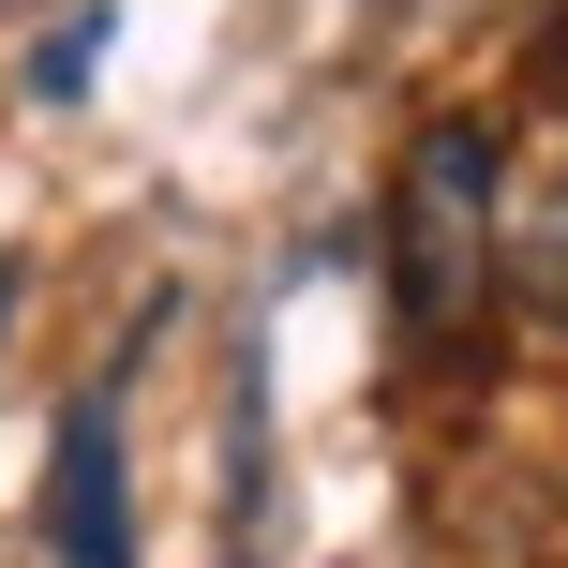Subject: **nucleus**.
<instances>
[{
    "label": "nucleus",
    "mask_w": 568,
    "mask_h": 568,
    "mask_svg": "<svg viewBox=\"0 0 568 568\" xmlns=\"http://www.w3.org/2000/svg\"><path fill=\"white\" fill-rule=\"evenodd\" d=\"M509 284V150L494 120H419L389 180V300H404V344L419 359H464Z\"/></svg>",
    "instance_id": "obj_1"
},
{
    "label": "nucleus",
    "mask_w": 568,
    "mask_h": 568,
    "mask_svg": "<svg viewBox=\"0 0 568 568\" xmlns=\"http://www.w3.org/2000/svg\"><path fill=\"white\" fill-rule=\"evenodd\" d=\"M45 554L60 568H135V479H120V404H75L45 464Z\"/></svg>",
    "instance_id": "obj_2"
},
{
    "label": "nucleus",
    "mask_w": 568,
    "mask_h": 568,
    "mask_svg": "<svg viewBox=\"0 0 568 568\" xmlns=\"http://www.w3.org/2000/svg\"><path fill=\"white\" fill-rule=\"evenodd\" d=\"M509 284H524V300H539L554 329H568V180L509 210Z\"/></svg>",
    "instance_id": "obj_3"
},
{
    "label": "nucleus",
    "mask_w": 568,
    "mask_h": 568,
    "mask_svg": "<svg viewBox=\"0 0 568 568\" xmlns=\"http://www.w3.org/2000/svg\"><path fill=\"white\" fill-rule=\"evenodd\" d=\"M0 314H16V270H0Z\"/></svg>",
    "instance_id": "obj_4"
}]
</instances>
